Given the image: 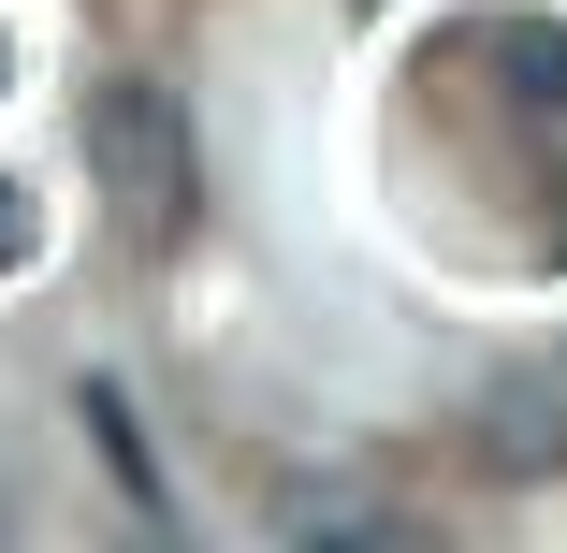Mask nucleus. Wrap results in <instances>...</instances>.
Masks as SVG:
<instances>
[{
    "instance_id": "obj_1",
    "label": "nucleus",
    "mask_w": 567,
    "mask_h": 553,
    "mask_svg": "<svg viewBox=\"0 0 567 553\" xmlns=\"http://www.w3.org/2000/svg\"><path fill=\"white\" fill-rule=\"evenodd\" d=\"M87 175H102V204H117L132 248H175V234H189L204 146H189V117H175L161 73H102V88H87Z\"/></svg>"
},
{
    "instance_id": "obj_2",
    "label": "nucleus",
    "mask_w": 567,
    "mask_h": 553,
    "mask_svg": "<svg viewBox=\"0 0 567 553\" xmlns=\"http://www.w3.org/2000/svg\"><path fill=\"white\" fill-rule=\"evenodd\" d=\"M495 467H567V393H495Z\"/></svg>"
},
{
    "instance_id": "obj_3",
    "label": "nucleus",
    "mask_w": 567,
    "mask_h": 553,
    "mask_svg": "<svg viewBox=\"0 0 567 553\" xmlns=\"http://www.w3.org/2000/svg\"><path fill=\"white\" fill-rule=\"evenodd\" d=\"M73 408H87V437H102V452H117V481H132V510H161V467H146V437H132V393H117V379H87Z\"/></svg>"
},
{
    "instance_id": "obj_4",
    "label": "nucleus",
    "mask_w": 567,
    "mask_h": 553,
    "mask_svg": "<svg viewBox=\"0 0 567 553\" xmlns=\"http://www.w3.org/2000/svg\"><path fill=\"white\" fill-rule=\"evenodd\" d=\"M277 524H291V539H379V510L334 495V481H277Z\"/></svg>"
},
{
    "instance_id": "obj_5",
    "label": "nucleus",
    "mask_w": 567,
    "mask_h": 553,
    "mask_svg": "<svg viewBox=\"0 0 567 553\" xmlns=\"http://www.w3.org/2000/svg\"><path fill=\"white\" fill-rule=\"evenodd\" d=\"M0 263H30V204L16 190H0Z\"/></svg>"
},
{
    "instance_id": "obj_6",
    "label": "nucleus",
    "mask_w": 567,
    "mask_h": 553,
    "mask_svg": "<svg viewBox=\"0 0 567 553\" xmlns=\"http://www.w3.org/2000/svg\"><path fill=\"white\" fill-rule=\"evenodd\" d=\"M0 73H16V59H0Z\"/></svg>"
}]
</instances>
